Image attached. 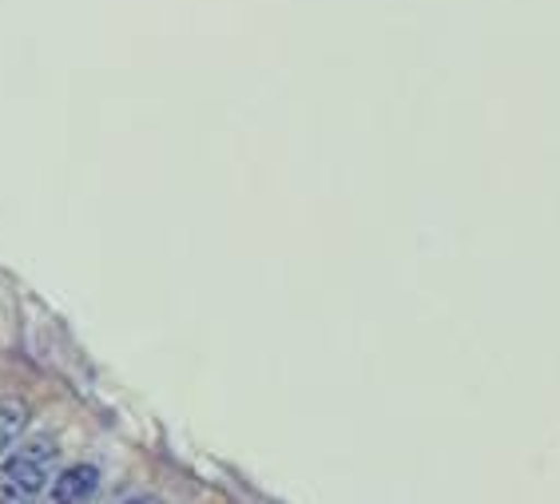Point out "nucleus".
I'll list each match as a JSON object with an SVG mask.
<instances>
[{"label": "nucleus", "mask_w": 560, "mask_h": 504, "mask_svg": "<svg viewBox=\"0 0 560 504\" xmlns=\"http://www.w3.org/2000/svg\"><path fill=\"white\" fill-rule=\"evenodd\" d=\"M131 504H160L155 496H140V501H131Z\"/></svg>", "instance_id": "nucleus-4"}, {"label": "nucleus", "mask_w": 560, "mask_h": 504, "mask_svg": "<svg viewBox=\"0 0 560 504\" xmlns=\"http://www.w3.org/2000/svg\"><path fill=\"white\" fill-rule=\"evenodd\" d=\"M100 489V469L96 465H72L52 481L48 501L44 504H88Z\"/></svg>", "instance_id": "nucleus-2"}, {"label": "nucleus", "mask_w": 560, "mask_h": 504, "mask_svg": "<svg viewBox=\"0 0 560 504\" xmlns=\"http://www.w3.org/2000/svg\"><path fill=\"white\" fill-rule=\"evenodd\" d=\"M24 425H28V409L16 406V401H4L0 406V457L9 453V445L24 433Z\"/></svg>", "instance_id": "nucleus-3"}, {"label": "nucleus", "mask_w": 560, "mask_h": 504, "mask_svg": "<svg viewBox=\"0 0 560 504\" xmlns=\"http://www.w3.org/2000/svg\"><path fill=\"white\" fill-rule=\"evenodd\" d=\"M56 441L33 437L0 465V504H36L56 472Z\"/></svg>", "instance_id": "nucleus-1"}]
</instances>
